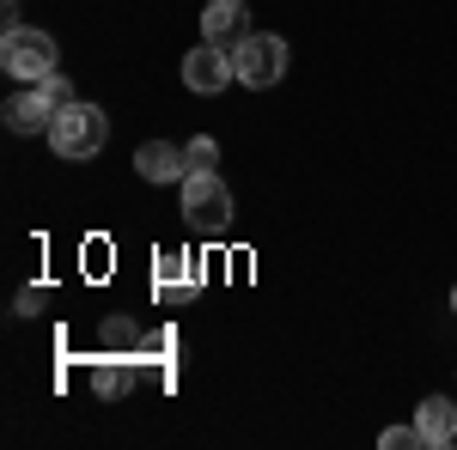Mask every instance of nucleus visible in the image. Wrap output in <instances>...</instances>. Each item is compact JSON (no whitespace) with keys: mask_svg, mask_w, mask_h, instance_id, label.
<instances>
[{"mask_svg":"<svg viewBox=\"0 0 457 450\" xmlns=\"http://www.w3.org/2000/svg\"><path fill=\"white\" fill-rule=\"evenodd\" d=\"M110 140V116L98 104H86V98H73V104L55 110V122H49V146H55V159H98Z\"/></svg>","mask_w":457,"mask_h":450,"instance_id":"1","label":"nucleus"},{"mask_svg":"<svg viewBox=\"0 0 457 450\" xmlns=\"http://www.w3.org/2000/svg\"><path fill=\"white\" fill-rule=\"evenodd\" d=\"M0 68L12 73V79H25V86H43L55 73V37L31 31V25H6V37H0Z\"/></svg>","mask_w":457,"mask_h":450,"instance_id":"2","label":"nucleus"},{"mask_svg":"<svg viewBox=\"0 0 457 450\" xmlns=\"http://www.w3.org/2000/svg\"><path fill=\"white\" fill-rule=\"evenodd\" d=\"M232 68H238V86L250 92H269L275 79L287 73V43L275 31H250L238 49H232Z\"/></svg>","mask_w":457,"mask_h":450,"instance_id":"3","label":"nucleus"},{"mask_svg":"<svg viewBox=\"0 0 457 450\" xmlns=\"http://www.w3.org/2000/svg\"><path fill=\"white\" fill-rule=\"evenodd\" d=\"M183 219H189L195 232H220V225L232 219V189L213 171H189L183 176Z\"/></svg>","mask_w":457,"mask_h":450,"instance_id":"4","label":"nucleus"},{"mask_svg":"<svg viewBox=\"0 0 457 450\" xmlns=\"http://www.w3.org/2000/svg\"><path fill=\"white\" fill-rule=\"evenodd\" d=\"M232 79H238V68H232V49H220V43H195V49L183 55V86H189V92H202V98L226 92Z\"/></svg>","mask_w":457,"mask_h":450,"instance_id":"5","label":"nucleus"},{"mask_svg":"<svg viewBox=\"0 0 457 450\" xmlns=\"http://www.w3.org/2000/svg\"><path fill=\"white\" fill-rule=\"evenodd\" d=\"M245 37H250V6L245 0H208V6H202V43L238 49Z\"/></svg>","mask_w":457,"mask_h":450,"instance_id":"6","label":"nucleus"},{"mask_svg":"<svg viewBox=\"0 0 457 450\" xmlns=\"http://www.w3.org/2000/svg\"><path fill=\"white\" fill-rule=\"evenodd\" d=\"M55 110H62V104H55L43 86H25V92L6 98V128H12V135H49Z\"/></svg>","mask_w":457,"mask_h":450,"instance_id":"7","label":"nucleus"},{"mask_svg":"<svg viewBox=\"0 0 457 450\" xmlns=\"http://www.w3.org/2000/svg\"><path fill=\"white\" fill-rule=\"evenodd\" d=\"M135 171H141L146 183H183V176H189V152L171 146V140H146L141 152H135Z\"/></svg>","mask_w":457,"mask_h":450,"instance_id":"8","label":"nucleus"},{"mask_svg":"<svg viewBox=\"0 0 457 450\" xmlns=\"http://www.w3.org/2000/svg\"><path fill=\"white\" fill-rule=\"evenodd\" d=\"M415 432H421L427 450L457 445V408H452V396H427L421 408H415Z\"/></svg>","mask_w":457,"mask_h":450,"instance_id":"9","label":"nucleus"},{"mask_svg":"<svg viewBox=\"0 0 457 450\" xmlns=\"http://www.w3.org/2000/svg\"><path fill=\"white\" fill-rule=\"evenodd\" d=\"M129 383H135V359H98L92 365V396H104V402L129 396Z\"/></svg>","mask_w":457,"mask_h":450,"instance_id":"10","label":"nucleus"},{"mask_svg":"<svg viewBox=\"0 0 457 450\" xmlns=\"http://www.w3.org/2000/svg\"><path fill=\"white\" fill-rule=\"evenodd\" d=\"M183 152H189V171H213L220 165V140H208V135H195Z\"/></svg>","mask_w":457,"mask_h":450,"instance_id":"11","label":"nucleus"},{"mask_svg":"<svg viewBox=\"0 0 457 450\" xmlns=\"http://www.w3.org/2000/svg\"><path fill=\"white\" fill-rule=\"evenodd\" d=\"M378 445H385V450H415V445H421V432H415V426H385Z\"/></svg>","mask_w":457,"mask_h":450,"instance_id":"12","label":"nucleus"},{"mask_svg":"<svg viewBox=\"0 0 457 450\" xmlns=\"http://www.w3.org/2000/svg\"><path fill=\"white\" fill-rule=\"evenodd\" d=\"M43 92H49L55 104H73V86H68V73H62V68H55L49 79H43Z\"/></svg>","mask_w":457,"mask_h":450,"instance_id":"13","label":"nucleus"},{"mask_svg":"<svg viewBox=\"0 0 457 450\" xmlns=\"http://www.w3.org/2000/svg\"><path fill=\"white\" fill-rule=\"evenodd\" d=\"M177 274H183V268H177V256H159V286H177Z\"/></svg>","mask_w":457,"mask_h":450,"instance_id":"14","label":"nucleus"},{"mask_svg":"<svg viewBox=\"0 0 457 450\" xmlns=\"http://www.w3.org/2000/svg\"><path fill=\"white\" fill-rule=\"evenodd\" d=\"M452 311H457V286H452Z\"/></svg>","mask_w":457,"mask_h":450,"instance_id":"15","label":"nucleus"}]
</instances>
